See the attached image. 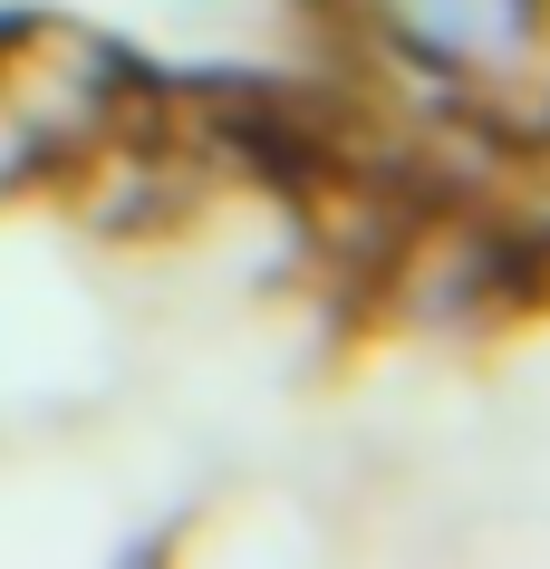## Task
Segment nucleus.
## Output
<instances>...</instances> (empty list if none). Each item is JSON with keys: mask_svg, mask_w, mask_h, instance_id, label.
I'll list each match as a JSON object with an SVG mask.
<instances>
[{"mask_svg": "<svg viewBox=\"0 0 550 569\" xmlns=\"http://www.w3.org/2000/svg\"><path fill=\"white\" fill-rule=\"evenodd\" d=\"M358 20L397 59L434 68L454 88H483L531 49H550V0H358Z\"/></svg>", "mask_w": 550, "mask_h": 569, "instance_id": "1", "label": "nucleus"}]
</instances>
